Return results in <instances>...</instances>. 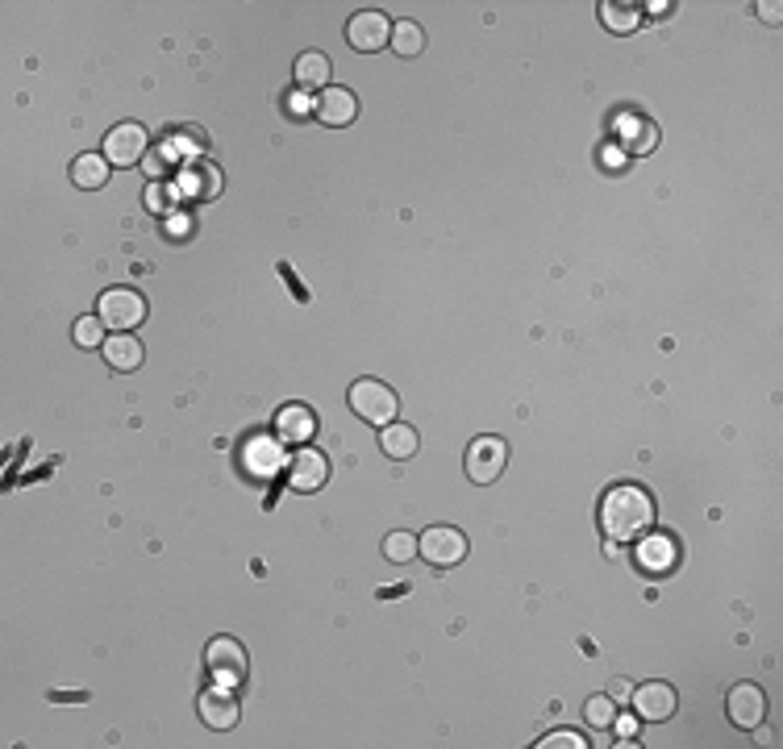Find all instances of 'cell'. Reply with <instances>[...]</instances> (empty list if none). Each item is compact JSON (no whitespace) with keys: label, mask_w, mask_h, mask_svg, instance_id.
Wrapping results in <instances>:
<instances>
[{"label":"cell","mask_w":783,"mask_h":749,"mask_svg":"<svg viewBox=\"0 0 783 749\" xmlns=\"http://www.w3.org/2000/svg\"><path fill=\"white\" fill-rule=\"evenodd\" d=\"M658 521L655 496L637 483H617L601 499V529L608 542H637L646 537Z\"/></svg>","instance_id":"1"},{"label":"cell","mask_w":783,"mask_h":749,"mask_svg":"<svg viewBox=\"0 0 783 749\" xmlns=\"http://www.w3.org/2000/svg\"><path fill=\"white\" fill-rule=\"evenodd\" d=\"M346 399H351V408L363 417L367 424H376V429H383V424L396 421V412H401V396H396V388H388L383 379H358V383H351V392H346Z\"/></svg>","instance_id":"2"},{"label":"cell","mask_w":783,"mask_h":749,"mask_svg":"<svg viewBox=\"0 0 783 749\" xmlns=\"http://www.w3.org/2000/svg\"><path fill=\"white\" fill-rule=\"evenodd\" d=\"M204 671L213 674V683H222V687H242L247 674H251V653L238 637L222 633L204 649Z\"/></svg>","instance_id":"3"},{"label":"cell","mask_w":783,"mask_h":749,"mask_svg":"<svg viewBox=\"0 0 783 749\" xmlns=\"http://www.w3.org/2000/svg\"><path fill=\"white\" fill-rule=\"evenodd\" d=\"M417 558H426V567L433 571H451L467 558V533L455 524H430L417 537Z\"/></svg>","instance_id":"4"},{"label":"cell","mask_w":783,"mask_h":749,"mask_svg":"<svg viewBox=\"0 0 783 749\" xmlns=\"http://www.w3.org/2000/svg\"><path fill=\"white\" fill-rule=\"evenodd\" d=\"M147 296L142 292H134V288H109V292H101V300H97V317H101L113 333H134L138 325L147 321Z\"/></svg>","instance_id":"5"},{"label":"cell","mask_w":783,"mask_h":749,"mask_svg":"<svg viewBox=\"0 0 783 749\" xmlns=\"http://www.w3.org/2000/svg\"><path fill=\"white\" fill-rule=\"evenodd\" d=\"M463 467H467V479L480 483V487L496 483L508 467V442L505 437H496V433H483V437H476V442L467 446Z\"/></svg>","instance_id":"6"},{"label":"cell","mask_w":783,"mask_h":749,"mask_svg":"<svg viewBox=\"0 0 783 749\" xmlns=\"http://www.w3.org/2000/svg\"><path fill=\"white\" fill-rule=\"evenodd\" d=\"M101 154L113 163V167H138V163L151 154V134H147V125H138V122L113 125V129L104 134Z\"/></svg>","instance_id":"7"},{"label":"cell","mask_w":783,"mask_h":749,"mask_svg":"<svg viewBox=\"0 0 783 749\" xmlns=\"http://www.w3.org/2000/svg\"><path fill=\"white\" fill-rule=\"evenodd\" d=\"M238 462H242V471L251 474V479H276V474L288 471V446H283L279 437L258 433V437H251V442L242 446Z\"/></svg>","instance_id":"8"},{"label":"cell","mask_w":783,"mask_h":749,"mask_svg":"<svg viewBox=\"0 0 783 749\" xmlns=\"http://www.w3.org/2000/svg\"><path fill=\"white\" fill-rule=\"evenodd\" d=\"M283 479H288V487H292V492L313 496V492H321V487L329 483V458L321 454V449L301 446L292 458H288V471H283Z\"/></svg>","instance_id":"9"},{"label":"cell","mask_w":783,"mask_h":749,"mask_svg":"<svg viewBox=\"0 0 783 749\" xmlns=\"http://www.w3.org/2000/svg\"><path fill=\"white\" fill-rule=\"evenodd\" d=\"M346 42H351V50H363V54L383 50L392 42V22H388V13H383V9H358L351 22H346Z\"/></svg>","instance_id":"10"},{"label":"cell","mask_w":783,"mask_h":749,"mask_svg":"<svg viewBox=\"0 0 783 749\" xmlns=\"http://www.w3.org/2000/svg\"><path fill=\"white\" fill-rule=\"evenodd\" d=\"M725 712L737 728L746 733H758L762 721H767V691L758 683H733L730 696H725Z\"/></svg>","instance_id":"11"},{"label":"cell","mask_w":783,"mask_h":749,"mask_svg":"<svg viewBox=\"0 0 783 749\" xmlns=\"http://www.w3.org/2000/svg\"><path fill=\"white\" fill-rule=\"evenodd\" d=\"M630 708L642 716V721H671V716H675V708H680V696H675V687H671V683L651 678V683L633 687Z\"/></svg>","instance_id":"12"},{"label":"cell","mask_w":783,"mask_h":749,"mask_svg":"<svg viewBox=\"0 0 783 749\" xmlns=\"http://www.w3.org/2000/svg\"><path fill=\"white\" fill-rule=\"evenodd\" d=\"M313 117L329 125V129H346L358 117V97H354L351 88H342V84H329L313 100Z\"/></svg>","instance_id":"13"},{"label":"cell","mask_w":783,"mask_h":749,"mask_svg":"<svg viewBox=\"0 0 783 749\" xmlns=\"http://www.w3.org/2000/svg\"><path fill=\"white\" fill-rule=\"evenodd\" d=\"M276 437L283 446H308L313 437H317V412L301 404V399H292V404H283L276 412Z\"/></svg>","instance_id":"14"},{"label":"cell","mask_w":783,"mask_h":749,"mask_svg":"<svg viewBox=\"0 0 783 749\" xmlns=\"http://www.w3.org/2000/svg\"><path fill=\"white\" fill-rule=\"evenodd\" d=\"M176 188H179V196L217 200L222 196V188H226V175H222L217 163H209V158H201V163H184V167H179Z\"/></svg>","instance_id":"15"},{"label":"cell","mask_w":783,"mask_h":749,"mask_svg":"<svg viewBox=\"0 0 783 749\" xmlns=\"http://www.w3.org/2000/svg\"><path fill=\"white\" fill-rule=\"evenodd\" d=\"M197 712H201V721L213 728V733H226V728H233L238 724V699H233V687H209V691H201V703H197Z\"/></svg>","instance_id":"16"},{"label":"cell","mask_w":783,"mask_h":749,"mask_svg":"<svg viewBox=\"0 0 783 749\" xmlns=\"http://www.w3.org/2000/svg\"><path fill=\"white\" fill-rule=\"evenodd\" d=\"M637 562H642V571L667 574L675 562H680V546H675V537H667V533L637 537Z\"/></svg>","instance_id":"17"},{"label":"cell","mask_w":783,"mask_h":749,"mask_svg":"<svg viewBox=\"0 0 783 749\" xmlns=\"http://www.w3.org/2000/svg\"><path fill=\"white\" fill-rule=\"evenodd\" d=\"M617 138H621L626 154H651L658 147V125L642 113H626V117H617Z\"/></svg>","instance_id":"18"},{"label":"cell","mask_w":783,"mask_h":749,"mask_svg":"<svg viewBox=\"0 0 783 749\" xmlns=\"http://www.w3.org/2000/svg\"><path fill=\"white\" fill-rule=\"evenodd\" d=\"M104 363H109V371L117 374H134L142 363H147V350H142V342L134 338V333H113L109 342L101 346Z\"/></svg>","instance_id":"19"},{"label":"cell","mask_w":783,"mask_h":749,"mask_svg":"<svg viewBox=\"0 0 783 749\" xmlns=\"http://www.w3.org/2000/svg\"><path fill=\"white\" fill-rule=\"evenodd\" d=\"M417 446H421V437H417V429L405 421H392L379 429V449L392 458V462H408L413 454H417Z\"/></svg>","instance_id":"20"},{"label":"cell","mask_w":783,"mask_h":749,"mask_svg":"<svg viewBox=\"0 0 783 749\" xmlns=\"http://www.w3.org/2000/svg\"><path fill=\"white\" fill-rule=\"evenodd\" d=\"M329 72H333V67H329V54H321V50H304V54H296V63H292V79L301 84L304 92H308V88H317V92L329 88Z\"/></svg>","instance_id":"21"},{"label":"cell","mask_w":783,"mask_h":749,"mask_svg":"<svg viewBox=\"0 0 783 749\" xmlns=\"http://www.w3.org/2000/svg\"><path fill=\"white\" fill-rule=\"evenodd\" d=\"M109 172H113V163L104 154H97V150H88V154H79L76 163H72V183L84 188V192H97V188L109 183Z\"/></svg>","instance_id":"22"},{"label":"cell","mask_w":783,"mask_h":749,"mask_svg":"<svg viewBox=\"0 0 783 749\" xmlns=\"http://www.w3.org/2000/svg\"><path fill=\"white\" fill-rule=\"evenodd\" d=\"M388 47L396 50L401 59H417L421 50H426V25L413 22V17H401V22H392V42Z\"/></svg>","instance_id":"23"},{"label":"cell","mask_w":783,"mask_h":749,"mask_svg":"<svg viewBox=\"0 0 783 749\" xmlns=\"http://www.w3.org/2000/svg\"><path fill=\"white\" fill-rule=\"evenodd\" d=\"M601 25H605L608 34H633V29L642 25V13H637V4L605 0V4H601Z\"/></svg>","instance_id":"24"},{"label":"cell","mask_w":783,"mask_h":749,"mask_svg":"<svg viewBox=\"0 0 783 749\" xmlns=\"http://www.w3.org/2000/svg\"><path fill=\"white\" fill-rule=\"evenodd\" d=\"M383 558H388V562H396V567L413 562V558H417V537L405 533V529H392V533L383 537Z\"/></svg>","instance_id":"25"},{"label":"cell","mask_w":783,"mask_h":749,"mask_svg":"<svg viewBox=\"0 0 783 749\" xmlns=\"http://www.w3.org/2000/svg\"><path fill=\"white\" fill-rule=\"evenodd\" d=\"M104 329H109V325H104L97 313H88V317H79V321H76L72 338H76L79 350H101L104 342H109V338H104Z\"/></svg>","instance_id":"26"},{"label":"cell","mask_w":783,"mask_h":749,"mask_svg":"<svg viewBox=\"0 0 783 749\" xmlns=\"http://www.w3.org/2000/svg\"><path fill=\"white\" fill-rule=\"evenodd\" d=\"M583 716H588V724H592V728H612V721H617V699H612V696H592L588 703H583Z\"/></svg>","instance_id":"27"},{"label":"cell","mask_w":783,"mask_h":749,"mask_svg":"<svg viewBox=\"0 0 783 749\" xmlns=\"http://www.w3.org/2000/svg\"><path fill=\"white\" fill-rule=\"evenodd\" d=\"M538 749H588V741H583L576 728H558V733H546V737L538 741Z\"/></svg>","instance_id":"28"},{"label":"cell","mask_w":783,"mask_h":749,"mask_svg":"<svg viewBox=\"0 0 783 749\" xmlns=\"http://www.w3.org/2000/svg\"><path fill=\"white\" fill-rule=\"evenodd\" d=\"M147 204H151V213H172V208H176V192L151 183V188H147Z\"/></svg>","instance_id":"29"},{"label":"cell","mask_w":783,"mask_h":749,"mask_svg":"<svg viewBox=\"0 0 783 749\" xmlns=\"http://www.w3.org/2000/svg\"><path fill=\"white\" fill-rule=\"evenodd\" d=\"M780 9H783V4H775V0H767V4H758L755 13H758V17H762V22H767V25H780V22H783V13H780Z\"/></svg>","instance_id":"30"},{"label":"cell","mask_w":783,"mask_h":749,"mask_svg":"<svg viewBox=\"0 0 783 749\" xmlns=\"http://www.w3.org/2000/svg\"><path fill=\"white\" fill-rule=\"evenodd\" d=\"M608 696L617 699V703H626V699L633 696V687H630V683H626V678H617V683H612V687H608Z\"/></svg>","instance_id":"31"},{"label":"cell","mask_w":783,"mask_h":749,"mask_svg":"<svg viewBox=\"0 0 783 749\" xmlns=\"http://www.w3.org/2000/svg\"><path fill=\"white\" fill-rule=\"evenodd\" d=\"M617 733H621V737H633V721H626V716H617Z\"/></svg>","instance_id":"32"}]
</instances>
